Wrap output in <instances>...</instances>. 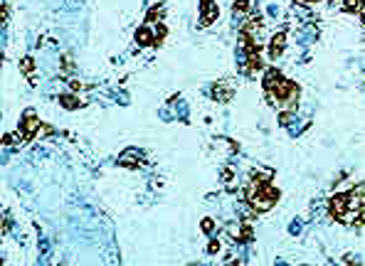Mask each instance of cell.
I'll return each instance as SVG.
<instances>
[{
  "mask_svg": "<svg viewBox=\"0 0 365 266\" xmlns=\"http://www.w3.org/2000/svg\"><path fill=\"white\" fill-rule=\"evenodd\" d=\"M62 104H64V106H77L74 96H62Z\"/></svg>",
  "mask_w": 365,
  "mask_h": 266,
  "instance_id": "5",
  "label": "cell"
},
{
  "mask_svg": "<svg viewBox=\"0 0 365 266\" xmlns=\"http://www.w3.org/2000/svg\"><path fill=\"white\" fill-rule=\"evenodd\" d=\"M136 37H139V44H148V42H151V32H146V30H141Z\"/></svg>",
  "mask_w": 365,
  "mask_h": 266,
  "instance_id": "4",
  "label": "cell"
},
{
  "mask_svg": "<svg viewBox=\"0 0 365 266\" xmlns=\"http://www.w3.org/2000/svg\"><path fill=\"white\" fill-rule=\"evenodd\" d=\"M274 200H277V192L269 190L267 185H254L252 190H249V202L257 210H269L274 205Z\"/></svg>",
  "mask_w": 365,
  "mask_h": 266,
  "instance_id": "1",
  "label": "cell"
},
{
  "mask_svg": "<svg viewBox=\"0 0 365 266\" xmlns=\"http://www.w3.org/2000/svg\"><path fill=\"white\" fill-rule=\"evenodd\" d=\"M202 229H205V232H210V229H212V222H210V220H205V222H202Z\"/></svg>",
  "mask_w": 365,
  "mask_h": 266,
  "instance_id": "7",
  "label": "cell"
},
{
  "mask_svg": "<svg viewBox=\"0 0 365 266\" xmlns=\"http://www.w3.org/2000/svg\"><path fill=\"white\" fill-rule=\"evenodd\" d=\"M309 3H316V0H309Z\"/></svg>",
  "mask_w": 365,
  "mask_h": 266,
  "instance_id": "8",
  "label": "cell"
},
{
  "mask_svg": "<svg viewBox=\"0 0 365 266\" xmlns=\"http://www.w3.org/2000/svg\"><path fill=\"white\" fill-rule=\"evenodd\" d=\"M358 5H360V0H348V3H346V10H355Z\"/></svg>",
  "mask_w": 365,
  "mask_h": 266,
  "instance_id": "6",
  "label": "cell"
},
{
  "mask_svg": "<svg viewBox=\"0 0 365 266\" xmlns=\"http://www.w3.org/2000/svg\"><path fill=\"white\" fill-rule=\"evenodd\" d=\"M284 42H286V37H284V35H277V37H274V42H271V57L279 55L281 47H284Z\"/></svg>",
  "mask_w": 365,
  "mask_h": 266,
  "instance_id": "3",
  "label": "cell"
},
{
  "mask_svg": "<svg viewBox=\"0 0 365 266\" xmlns=\"http://www.w3.org/2000/svg\"><path fill=\"white\" fill-rule=\"evenodd\" d=\"M37 126H40V121L35 118V113H25V121H22V131L32 136V133H35V128H37Z\"/></svg>",
  "mask_w": 365,
  "mask_h": 266,
  "instance_id": "2",
  "label": "cell"
}]
</instances>
